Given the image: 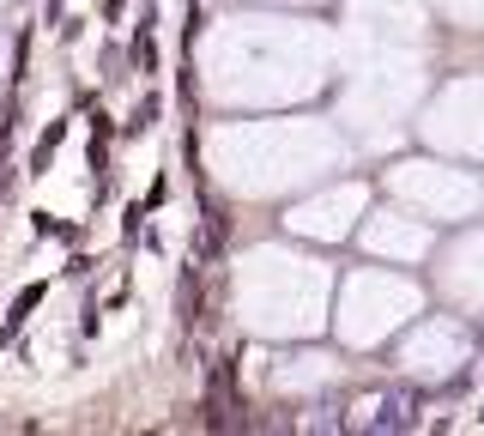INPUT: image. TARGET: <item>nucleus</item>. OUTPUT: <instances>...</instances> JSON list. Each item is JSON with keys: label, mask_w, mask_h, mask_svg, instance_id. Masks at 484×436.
<instances>
[{"label": "nucleus", "mask_w": 484, "mask_h": 436, "mask_svg": "<svg viewBox=\"0 0 484 436\" xmlns=\"http://www.w3.org/2000/svg\"><path fill=\"white\" fill-rule=\"evenodd\" d=\"M42 298H49V285H24L19 298H13V309H6V321H0V346H6V339L19 334V327H24V316H31V309H37Z\"/></svg>", "instance_id": "obj_1"}, {"label": "nucleus", "mask_w": 484, "mask_h": 436, "mask_svg": "<svg viewBox=\"0 0 484 436\" xmlns=\"http://www.w3.org/2000/svg\"><path fill=\"white\" fill-rule=\"evenodd\" d=\"M60 139H67V128L55 121V128H49V134L37 139V152H31V176H42V170H49V158H55V146H60Z\"/></svg>", "instance_id": "obj_2"}]
</instances>
